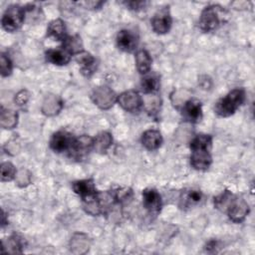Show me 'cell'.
Listing matches in <instances>:
<instances>
[{"label":"cell","mask_w":255,"mask_h":255,"mask_svg":"<svg viewBox=\"0 0 255 255\" xmlns=\"http://www.w3.org/2000/svg\"><path fill=\"white\" fill-rule=\"evenodd\" d=\"M189 147L191 150V166L199 171L207 170L212 163V155L210 152L212 136L207 133H198L190 140Z\"/></svg>","instance_id":"cell-1"},{"label":"cell","mask_w":255,"mask_h":255,"mask_svg":"<svg viewBox=\"0 0 255 255\" xmlns=\"http://www.w3.org/2000/svg\"><path fill=\"white\" fill-rule=\"evenodd\" d=\"M246 93L242 88H235L221 98L214 106V112L218 117L228 118L236 113V111L245 102Z\"/></svg>","instance_id":"cell-2"},{"label":"cell","mask_w":255,"mask_h":255,"mask_svg":"<svg viewBox=\"0 0 255 255\" xmlns=\"http://www.w3.org/2000/svg\"><path fill=\"white\" fill-rule=\"evenodd\" d=\"M225 13L223 7L219 5H209L206 6L200 13L198 26L199 29L204 32H212L216 30L222 22V17Z\"/></svg>","instance_id":"cell-3"},{"label":"cell","mask_w":255,"mask_h":255,"mask_svg":"<svg viewBox=\"0 0 255 255\" xmlns=\"http://www.w3.org/2000/svg\"><path fill=\"white\" fill-rule=\"evenodd\" d=\"M26 18V8L25 6H20L18 4H12L7 7L3 13L1 24L2 28L7 32H15L21 28L24 24Z\"/></svg>","instance_id":"cell-4"},{"label":"cell","mask_w":255,"mask_h":255,"mask_svg":"<svg viewBox=\"0 0 255 255\" xmlns=\"http://www.w3.org/2000/svg\"><path fill=\"white\" fill-rule=\"evenodd\" d=\"M118 96L109 86H101L96 88L92 95L91 100L101 110H110L117 103Z\"/></svg>","instance_id":"cell-5"},{"label":"cell","mask_w":255,"mask_h":255,"mask_svg":"<svg viewBox=\"0 0 255 255\" xmlns=\"http://www.w3.org/2000/svg\"><path fill=\"white\" fill-rule=\"evenodd\" d=\"M117 103L120 107L128 113H136L143 107L142 97L137 91L128 90L125 91L118 96Z\"/></svg>","instance_id":"cell-6"},{"label":"cell","mask_w":255,"mask_h":255,"mask_svg":"<svg viewBox=\"0 0 255 255\" xmlns=\"http://www.w3.org/2000/svg\"><path fill=\"white\" fill-rule=\"evenodd\" d=\"M75 140V136L67 131V130H58L53 133V135L50 138V148L57 152V153H63V152H70L73 143Z\"/></svg>","instance_id":"cell-7"},{"label":"cell","mask_w":255,"mask_h":255,"mask_svg":"<svg viewBox=\"0 0 255 255\" xmlns=\"http://www.w3.org/2000/svg\"><path fill=\"white\" fill-rule=\"evenodd\" d=\"M249 211L250 207L247 201L242 197L235 195L225 213L232 222L241 223L248 216Z\"/></svg>","instance_id":"cell-8"},{"label":"cell","mask_w":255,"mask_h":255,"mask_svg":"<svg viewBox=\"0 0 255 255\" xmlns=\"http://www.w3.org/2000/svg\"><path fill=\"white\" fill-rule=\"evenodd\" d=\"M151 28L154 33L163 35L170 31L172 26V17L169 12L168 7H164L158 10L152 17Z\"/></svg>","instance_id":"cell-9"},{"label":"cell","mask_w":255,"mask_h":255,"mask_svg":"<svg viewBox=\"0 0 255 255\" xmlns=\"http://www.w3.org/2000/svg\"><path fill=\"white\" fill-rule=\"evenodd\" d=\"M93 143L94 137L88 134H82L78 137H75L73 146L68 154L74 159L81 160L87 154H89L91 150H93Z\"/></svg>","instance_id":"cell-10"},{"label":"cell","mask_w":255,"mask_h":255,"mask_svg":"<svg viewBox=\"0 0 255 255\" xmlns=\"http://www.w3.org/2000/svg\"><path fill=\"white\" fill-rule=\"evenodd\" d=\"M142 205L151 215H157L162 207L161 195L155 188H145L142 190Z\"/></svg>","instance_id":"cell-11"},{"label":"cell","mask_w":255,"mask_h":255,"mask_svg":"<svg viewBox=\"0 0 255 255\" xmlns=\"http://www.w3.org/2000/svg\"><path fill=\"white\" fill-rule=\"evenodd\" d=\"M118 48L127 53H132L137 51L138 46V36L131 30L123 29L119 31L116 38Z\"/></svg>","instance_id":"cell-12"},{"label":"cell","mask_w":255,"mask_h":255,"mask_svg":"<svg viewBox=\"0 0 255 255\" xmlns=\"http://www.w3.org/2000/svg\"><path fill=\"white\" fill-rule=\"evenodd\" d=\"M181 113L183 118L192 124L199 123L202 120V104L199 100L190 98L185 101L181 108Z\"/></svg>","instance_id":"cell-13"},{"label":"cell","mask_w":255,"mask_h":255,"mask_svg":"<svg viewBox=\"0 0 255 255\" xmlns=\"http://www.w3.org/2000/svg\"><path fill=\"white\" fill-rule=\"evenodd\" d=\"M72 188L74 192L82 198L83 201L96 197L99 192V190L96 188V184L93 178L76 180L72 183Z\"/></svg>","instance_id":"cell-14"},{"label":"cell","mask_w":255,"mask_h":255,"mask_svg":"<svg viewBox=\"0 0 255 255\" xmlns=\"http://www.w3.org/2000/svg\"><path fill=\"white\" fill-rule=\"evenodd\" d=\"M64 103L62 99L57 95H47L42 102L41 112L47 117L57 116L63 109Z\"/></svg>","instance_id":"cell-15"},{"label":"cell","mask_w":255,"mask_h":255,"mask_svg":"<svg viewBox=\"0 0 255 255\" xmlns=\"http://www.w3.org/2000/svg\"><path fill=\"white\" fill-rule=\"evenodd\" d=\"M26 245H27L26 240L22 235L18 233H13L6 240L2 241L1 252L14 253V254L22 253Z\"/></svg>","instance_id":"cell-16"},{"label":"cell","mask_w":255,"mask_h":255,"mask_svg":"<svg viewBox=\"0 0 255 255\" xmlns=\"http://www.w3.org/2000/svg\"><path fill=\"white\" fill-rule=\"evenodd\" d=\"M140 141L142 146L147 150H155L161 146L163 138L159 130L149 128L142 132Z\"/></svg>","instance_id":"cell-17"},{"label":"cell","mask_w":255,"mask_h":255,"mask_svg":"<svg viewBox=\"0 0 255 255\" xmlns=\"http://www.w3.org/2000/svg\"><path fill=\"white\" fill-rule=\"evenodd\" d=\"M76 62L81 67V73L86 76L90 77L94 74L96 70V59L95 57L88 51H83L75 56Z\"/></svg>","instance_id":"cell-18"},{"label":"cell","mask_w":255,"mask_h":255,"mask_svg":"<svg viewBox=\"0 0 255 255\" xmlns=\"http://www.w3.org/2000/svg\"><path fill=\"white\" fill-rule=\"evenodd\" d=\"M91 239L85 233H75L70 240V250L74 254H85L89 251Z\"/></svg>","instance_id":"cell-19"},{"label":"cell","mask_w":255,"mask_h":255,"mask_svg":"<svg viewBox=\"0 0 255 255\" xmlns=\"http://www.w3.org/2000/svg\"><path fill=\"white\" fill-rule=\"evenodd\" d=\"M45 58L48 63L56 66H66L70 63L72 55H70L64 48L49 49L45 53Z\"/></svg>","instance_id":"cell-20"},{"label":"cell","mask_w":255,"mask_h":255,"mask_svg":"<svg viewBox=\"0 0 255 255\" xmlns=\"http://www.w3.org/2000/svg\"><path fill=\"white\" fill-rule=\"evenodd\" d=\"M47 36L55 39L56 41L63 42L68 36L65 22L60 18L52 20L47 27Z\"/></svg>","instance_id":"cell-21"},{"label":"cell","mask_w":255,"mask_h":255,"mask_svg":"<svg viewBox=\"0 0 255 255\" xmlns=\"http://www.w3.org/2000/svg\"><path fill=\"white\" fill-rule=\"evenodd\" d=\"M202 199V192L198 189H185L179 197V206L181 208H189L199 203Z\"/></svg>","instance_id":"cell-22"},{"label":"cell","mask_w":255,"mask_h":255,"mask_svg":"<svg viewBox=\"0 0 255 255\" xmlns=\"http://www.w3.org/2000/svg\"><path fill=\"white\" fill-rule=\"evenodd\" d=\"M144 77L141 79L140 88L143 94L145 95H154L158 92L160 87V80L156 74L143 75Z\"/></svg>","instance_id":"cell-23"},{"label":"cell","mask_w":255,"mask_h":255,"mask_svg":"<svg viewBox=\"0 0 255 255\" xmlns=\"http://www.w3.org/2000/svg\"><path fill=\"white\" fill-rule=\"evenodd\" d=\"M113 144V135L109 131H101L94 137L93 150L98 153H106Z\"/></svg>","instance_id":"cell-24"},{"label":"cell","mask_w":255,"mask_h":255,"mask_svg":"<svg viewBox=\"0 0 255 255\" xmlns=\"http://www.w3.org/2000/svg\"><path fill=\"white\" fill-rule=\"evenodd\" d=\"M152 59L145 49H139L135 53L136 70L141 75H146L150 72Z\"/></svg>","instance_id":"cell-25"},{"label":"cell","mask_w":255,"mask_h":255,"mask_svg":"<svg viewBox=\"0 0 255 255\" xmlns=\"http://www.w3.org/2000/svg\"><path fill=\"white\" fill-rule=\"evenodd\" d=\"M19 116L16 111L11 109H5L1 107L0 112V126L5 129H12L18 125Z\"/></svg>","instance_id":"cell-26"},{"label":"cell","mask_w":255,"mask_h":255,"mask_svg":"<svg viewBox=\"0 0 255 255\" xmlns=\"http://www.w3.org/2000/svg\"><path fill=\"white\" fill-rule=\"evenodd\" d=\"M62 48H64L72 56H76L79 53L85 51L82 38L77 34L67 36L66 39L63 41Z\"/></svg>","instance_id":"cell-27"},{"label":"cell","mask_w":255,"mask_h":255,"mask_svg":"<svg viewBox=\"0 0 255 255\" xmlns=\"http://www.w3.org/2000/svg\"><path fill=\"white\" fill-rule=\"evenodd\" d=\"M234 194L228 190V189H225L224 191H222L220 194H218L217 196L214 197L213 199V204H214V207L216 209H218L219 211L221 212H226L227 208L229 207L232 199L234 198Z\"/></svg>","instance_id":"cell-28"},{"label":"cell","mask_w":255,"mask_h":255,"mask_svg":"<svg viewBox=\"0 0 255 255\" xmlns=\"http://www.w3.org/2000/svg\"><path fill=\"white\" fill-rule=\"evenodd\" d=\"M116 203L117 204H124L129 201L132 197V189L129 187H119L115 190H112Z\"/></svg>","instance_id":"cell-29"},{"label":"cell","mask_w":255,"mask_h":255,"mask_svg":"<svg viewBox=\"0 0 255 255\" xmlns=\"http://www.w3.org/2000/svg\"><path fill=\"white\" fill-rule=\"evenodd\" d=\"M17 173V169L13 163L10 161L2 162L1 164V181H11L15 179Z\"/></svg>","instance_id":"cell-30"},{"label":"cell","mask_w":255,"mask_h":255,"mask_svg":"<svg viewBox=\"0 0 255 255\" xmlns=\"http://www.w3.org/2000/svg\"><path fill=\"white\" fill-rule=\"evenodd\" d=\"M15 181L19 187H26L32 181V174L28 169L21 168V169L17 170L16 176H15Z\"/></svg>","instance_id":"cell-31"},{"label":"cell","mask_w":255,"mask_h":255,"mask_svg":"<svg viewBox=\"0 0 255 255\" xmlns=\"http://www.w3.org/2000/svg\"><path fill=\"white\" fill-rule=\"evenodd\" d=\"M13 63L9 56L5 53H1L0 56V73L2 77H8L12 74Z\"/></svg>","instance_id":"cell-32"},{"label":"cell","mask_w":255,"mask_h":255,"mask_svg":"<svg viewBox=\"0 0 255 255\" xmlns=\"http://www.w3.org/2000/svg\"><path fill=\"white\" fill-rule=\"evenodd\" d=\"M30 99V92L26 89L20 90L14 97V103L18 107H24Z\"/></svg>","instance_id":"cell-33"},{"label":"cell","mask_w":255,"mask_h":255,"mask_svg":"<svg viewBox=\"0 0 255 255\" xmlns=\"http://www.w3.org/2000/svg\"><path fill=\"white\" fill-rule=\"evenodd\" d=\"M128 9L133 10V11H138L142 8L145 7L146 2L145 1H124L123 2Z\"/></svg>","instance_id":"cell-34"},{"label":"cell","mask_w":255,"mask_h":255,"mask_svg":"<svg viewBox=\"0 0 255 255\" xmlns=\"http://www.w3.org/2000/svg\"><path fill=\"white\" fill-rule=\"evenodd\" d=\"M4 150L6 151V153L10 154V155H14L18 152L19 150V144L18 142H16V140H10L8 141L5 145H4Z\"/></svg>","instance_id":"cell-35"},{"label":"cell","mask_w":255,"mask_h":255,"mask_svg":"<svg viewBox=\"0 0 255 255\" xmlns=\"http://www.w3.org/2000/svg\"><path fill=\"white\" fill-rule=\"evenodd\" d=\"M80 5L84 6L86 9H99L104 2L103 1H85V2H80Z\"/></svg>","instance_id":"cell-36"},{"label":"cell","mask_w":255,"mask_h":255,"mask_svg":"<svg viewBox=\"0 0 255 255\" xmlns=\"http://www.w3.org/2000/svg\"><path fill=\"white\" fill-rule=\"evenodd\" d=\"M218 248V241L217 240H210L205 245V250L207 252H216V249Z\"/></svg>","instance_id":"cell-37"},{"label":"cell","mask_w":255,"mask_h":255,"mask_svg":"<svg viewBox=\"0 0 255 255\" xmlns=\"http://www.w3.org/2000/svg\"><path fill=\"white\" fill-rule=\"evenodd\" d=\"M6 224H8V218L4 210H2V215H1V226L4 227Z\"/></svg>","instance_id":"cell-38"}]
</instances>
